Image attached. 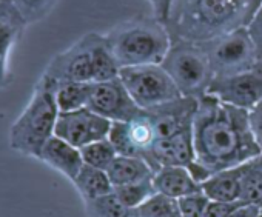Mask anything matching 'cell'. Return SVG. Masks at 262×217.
Here are the masks:
<instances>
[{"mask_svg":"<svg viewBox=\"0 0 262 217\" xmlns=\"http://www.w3.org/2000/svg\"><path fill=\"white\" fill-rule=\"evenodd\" d=\"M93 65H94V82H108L120 74V65L114 57V53L106 40L105 34L94 37L93 46Z\"/></svg>","mask_w":262,"mask_h":217,"instance_id":"e0dca14e","label":"cell"},{"mask_svg":"<svg viewBox=\"0 0 262 217\" xmlns=\"http://www.w3.org/2000/svg\"><path fill=\"white\" fill-rule=\"evenodd\" d=\"M105 36L120 68L161 65L171 45L165 23L155 16L128 19Z\"/></svg>","mask_w":262,"mask_h":217,"instance_id":"3957f363","label":"cell"},{"mask_svg":"<svg viewBox=\"0 0 262 217\" xmlns=\"http://www.w3.org/2000/svg\"><path fill=\"white\" fill-rule=\"evenodd\" d=\"M248 127L256 145L262 153V100L248 110Z\"/></svg>","mask_w":262,"mask_h":217,"instance_id":"f546056e","label":"cell"},{"mask_svg":"<svg viewBox=\"0 0 262 217\" xmlns=\"http://www.w3.org/2000/svg\"><path fill=\"white\" fill-rule=\"evenodd\" d=\"M106 174L113 183V186L136 183L147 179L155 177V170L141 157H128V156H117L113 163L108 166Z\"/></svg>","mask_w":262,"mask_h":217,"instance_id":"5bb4252c","label":"cell"},{"mask_svg":"<svg viewBox=\"0 0 262 217\" xmlns=\"http://www.w3.org/2000/svg\"><path fill=\"white\" fill-rule=\"evenodd\" d=\"M19 36L20 34L11 30H0V89L7 88L13 80V76L8 71V56Z\"/></svg>","mask_w":262,"mask_h":217,"instance_id":"d4e9b609","label":"cell"},{"mask_svg":"<svg viewBox=\"0 0 262 217\" xmlns=\"http://www.w3.org/2000/svg\"><path fill=\"white\" fill-rule=\"evenodd\" d=\"M161 66L168 73L184 97L201 99L214 79L201 45L182 39H171L170 50Z\"/></svg>","mask_w":262,"mask_h":217,"instance_id":"5b68a950","label":"cell"},{"mask_svg":"<svg viewBox=\"0 0 262 217\" xmlns=\"http://www.w3.org/2000/svg\"><path fill=\"white\" fill-rule=\"evenodd\" d=\"M158 191L155 188L153 179H147L136 183L120 185L114 188V194L117 199L129 209H138L142 203H145L151 196H155Z\"/></svg>","mask_w":262,"mask_h":217,"instance_id":"ffe728a7","label":"cell"},{"mask_svg":"<svg viewBox=\"0 0 262 217\" xmlns=\"http://www.w3.org/2000/svg\"><path fill=\"white\" fill-rule=\"evenodd\" d=\"M207 94L242 110L251 108L262 100V60L253 68L225 77H214Z\"/></svg>","mask_w":262,"mask_h":217,"instance_id":"9c48e42d","label":"cell"},{"mask_svg":"<svg viewBox=\"0 0 262 217\" xmlns=\"http://www.w3.org/2000/svg\"><path fill=\"white\" fill-rule=\"evenodd\" d=\"M136 217H139V215H138V214H136Z\"/></svg>","mask_w":262,"mask_h":217,"instance_id":"e575fe53","label":"cell"},{"mask_svg":"<svg viewBox=\"0 0 262 217\" xmlns=\"http://www.w3.org/2000/svg\"><path fill=\"white\" fill-rule=\"evenodd\" d=\"M241 197L245 205L257 206L262 211V168L256 157L241 165Z\"/></svg>","mask_w":262,"mask_h":217,"instance_id":"d6986e66","label":"cell"},{"mask_svg":"<svg viewBox=\"0 0 262 217\" xmlns=\"http://www.w3.org/2000/svg\"><path fill=\"white\" fill-rule=\"evenodd\" d=\"M241 166L211 174L202 183V194L208 200L237 202L241 197Z\"/></svg>","mask_w":262,"mask_h":217,"instance_id":"9a60e30c","label":"cell"},{"mask_svg":"<svg viewBox=\"0 0 262 217\" xmlns=\"http://www.w3.org/2000/svg\"><path fill=\"white\" fill-rule=\"evenodd\" d=\"M59 113L56 83L42 76L28 105L10 130V147L24 156L39 159L45 143L54 136Z\"/></svg>","mask_w":262,"mask_h":217,"instance_id":"277c9868","label":"cell"},{"mask_svg":"<svg viewBox=\"0 0 262 217\" xmlns=\"http://www.w3.org/2000/svg\"><path fill=\"white\" fill-rule=\"evenodd\" d=\"M80 154H82L85 165L94 166V168H99L103 171H106L108 166L113 163V160L117 157V153H116L113 143L108 140V137L80 148Z\"/></svg>","mask_w":262,"mask_h":217,"instance_id":"603a6c76","label":"cell"},{"mask_svg":"<svg viewBox=\"0 0 262 217\" xmlns=\"http://www.w3.org/2000/svg\"><path fill=\"white\" fill-rule=\"evenodd\" d=\"M256 162H257V163L260 165V168H262V154H259V156L256 157Z\"/></svg>","mask_w":262,"mask_h":217,"instance_id":"d6a6232c","label":"cell"},{"mask_svg":"<svg viewBox=\"0 0 262 217\" xmlns=\"http://www.w3.org/2000/svg\"><path fill=\"white\" fill-rule=\"evenodd\" d=\"M57 2L59 0H14L27 25L43 20L53 11Z\"/></svg>","mask_w":262,"mask_h":217,"instance_id":"cb8c5ba5","label":"cell"},{"mask_svg":"<svg viewBox=\"0 0 262 217\" xmlns=\"http://www.w3.org/2000/svg\"><path fill=\"white\" fill-rule=\"evenodd\" d=\"M86 108L110 122H129L142 110L119 77L108 82H93Z\"/></svg>","mask_w":262,"mask_h":217,"instance_id":"30bf717a","label":"cell"},{"mask_svg":"<svg viewBox=\"0 0 262 217\" xmlns=\"http://www.w3.org/2000/svg\"><path fill=\"white\" fill-rule=\"evenodd\" d=\"M96 33H88L68 50L56 54L43 74L54 83L63 82H94L93 46Z\"/></svg>","mask_w":262,"mask_h":217,"instance_id":"ba28073f","label":"cell"},{"mask_svg":"<svg viewBox=\"0 0 262 217\" xmlns=\"http://www.w3.org/2000/svg\"><path fill=\"white\" fill-rule=\"evenodd\" d=\"M155 188L159 194L182 199L202 192V185L198 183L184 166H162L153 177Z\"/></svg>","mask_w":262,"mask_h":217,"instance_id":"4fadbf2b","label":"cell"},{"mask_svg":"<svg viewBox=\"0 0 262 217\" xmlns=\"http://www.w3.org/2000/svg\"><path fill=\"white\" fill-rule=\"evenodd\" d=\"M85 208L90 217H136V211L126 208L114 191L96 200L85 202Z\"/></svg>","mask_w":262,"mask_h":217,"instance_id":"44dd1931","label":"cell"},{"mask_svg":"<svg viewBox=\"0 0 262 217\" xmlns=\"http://www.w3.org/2000/svg\"><path fill=\"white\" fill-rule=\"evenodd\" d=\"M74 186L77 188L79 194L82 196L83 202L96 200L114 191V186L106 174V171L83 165L77 177L73 180Z\"/></svg>","mask_w":262,"mask_h":217,"instance_id":"2e32d148","label":"cell"},{"mask_svg":"<svg viewBox=\"0 0 262 217\" xmlns=\"http://www.w3.org/2000/svg\"><path fill=\"white\" fill-rule=\"evenodd\" d=\"M39 160H42L53 170L59 171L71 182L77 177L82 166L85 165L80 150L57 136H53L45 143Z\"/></svg>","mask_w":262,"mask_h":217,"instance_id":"7c38bea8","label":"cell"},{"mask_svg":"<svg viewBox=\"0 0 262 217\" xmlns=\"http://www.w3.org/2000/svg\"><path fill=\"white\" fill-rule=\"evenodd\" d=\"M135 211L139 217H182L179 200L159 192L151 196Z\"/></svg>","mask_w":262,"mask_h":217,"instance_id":"7402d4cb","label":"cell"},{"mask_svg":"<svg viewBox=\"0 0 262 217\" xmlns=\"http://www.w3.org/2000/svg\"><path fill=\"white\" fill-rule=\"evenodd\" d=\"M208 202H210L208 197L204 196L202 192L179 199L182 217H204V212H205Z\"/></svg>","mask_w":262,"mask_h":217,"instance_id":"4316f807","label":"cell"},{"mask_svg":"<svg viewBox=\"0 0 262 217\" xmlns=\"http://www.w3.org/2000/svg\"><path fill=\"white\" fill-rule=\"evenodd\" d=\"M27 22L19 13L14 0H0V30H11L22 36Z\"/></svg>","mask_w":262,"mask_h":217,"instance_id":"484cf974","label":"cell"},{"mask_svg":"<svg viewBox=\"0 0 262 217\" xmlns=\"http://www.w3.org/2000/svg\"><path fill=\"white\" fill-rule=\"evenodd\" d=\"M262 214V211L257 206L253 205H242L241 208H237L230 217H259Z\"/></svg>","mask_w":262,"mask_h":217,"instance_id":"1f68e13d","label":"cell"},{"mask_svg":"<svg viewBox=\"0 0 262 217\" xmlns=\"http://www.w3.org/2000/svg\"><path fill=\"white\" fill-rule=\"evenodd\" d=\"M259 217H262V214H260V215H259Z\"/></svg>","mask_w":262,"mask_h":217,"instance_id":"836d02e7","label":"cell"},{"mask_svg":"<svg viewBox=\"0 0 262 217\" xmlns=\"http://www.w3.org/2000/svg\"><path fill=\"white\" fill-rule=\"evenodd\" d=\"M93 82L56 83V103L60 113H70L86 108Z\"/></svg>","mask_w":262,"mask_h":217,"instance_id":"ac0fdd59","label":"cell"},{"mask_svg":"<svg viewBox=\"0 0 262 217\" xmlns=\"http://www.w3.org/2000/svg\"><path fill=\"white\" fill-rule=\"evenodd\" d=\"M247 31L254 45L257 60H262V5L257 8V11L251 17L250 23L247 25Z\"/></svg>","mask_w":262,"mask_h":217,"instance_id":"83f0119b","label":"cell"},{"mask_svg":"<svg viewBox=\"0 0 262 217\" xmlns=\"http://www.w3.org/2000/svg\"><path fill=\"white\" fill-rule=\"evenodd\" d=\"M193 143L196 162L210 174L241 166L262 154L248 127V111L210 94L198 99Z\"/></svg>","mask_w":262,"mask_h":217,"instance_id":"6da1fadb","label":"cell"},{"mask_svg":"<svg viewBox=\"0 0 262 217\" xmlns=\"http://www.w3.org/2000/svg\"><path fill=\"white\" fill-rule=\"evenodd\" d=\"M262 0H173L165 23L171 39L207 42L245 28Z\"/></svg>","mask_w":262,"mask_h":217,"instance_id":"7a4b0ae2","label":"cell"},{"mask_svg":"<svg viewBox=\"0 0 262 217\" xmlns=\"http://www.w3.org/2000/svg\"><path fill=\"white\" fill-rule=\"evenodd\" d=\"M199 45L210 62L214 77H225L247 71L259 62L247 27L201 42Z\"/></svg>","mask_w":262,"mask_h":217,"instance_id":"52a82bcc","label":"cell"},{"mask_svg":"<svg viewBox=\"0 0 262 217\" xmlns=\"http://www.w3.org/2000/svg\"><path fill=\"white\" fill-rule=\"evenodd\" d=\"M119 79L142 110L162 106L182 97L173 79L161 65L120 68Z\"/></svg>","mask_w":262,"mask_h":217,"instance_id":"8992f818","label":"cell"},{"mask_svg":"<svg viewBox=\"0 0 262 217\" xmlns=\"http://www.w3.org/2000/svg\"><path fill=\"white\" fill-rule=\"evenodd\" d=\"M148 2L153 8V16L159 19L162 23H167L173 0H148Z\"/></svg>","mask_w":262,"mask_h":217,"instance_id":"4dcf8cb0","label":"cell"},{"mask_svg":"<svg viewBox=\"0 0 262 217\" xmlns=\"http://www.w3.org/2000/svg\"><path fill=\"white\" fill-rule=\"evenodd\" d=\"M242 205H245L244 202L237 200V202H217V200H210L204 217H230L237 208H241Z\"/></svg>","mask_w":262,"mask_h":217,"instance_id":"f1b7e54d","label":"cell"},{"mask_svg":"<svg viewBox=\"0 0 262 217\" xmlns=\"http://www.w3.org/2000/svg\"><path fill=\"white\" fill-rule=\"evenodd\" d=\"M111 124L90 108H80L70 113H59L54 136L80 150L93 142L106 139Z\"/></svg>","mask_w":262,"mask_h":217,"instance_id":"8fae6325","label":"cell"}]
</instances>
